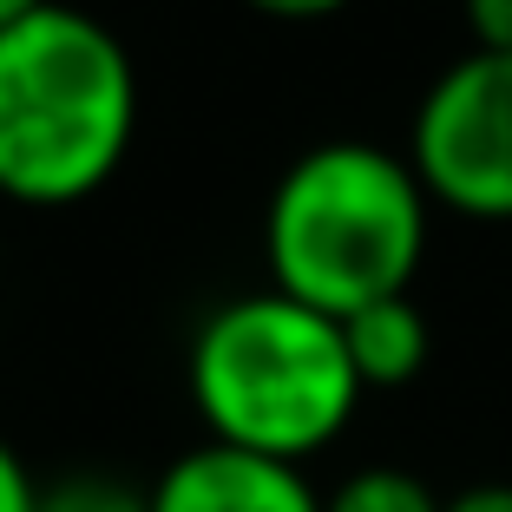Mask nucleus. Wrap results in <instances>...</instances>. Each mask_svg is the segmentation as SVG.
<instances>
[{
    "instance_id": "f257e3e1",
    "label": "nucleus",
    "mask_w": 512,
    "mask_h": 512,
    "mask_svg": "<svg viewBox=\"0 0 512 512\" xmlns=\"http://www.w3.org/2000/svg\"><path fill=\"white\" fill-rule=\"evenodd\" d=\"M138 73L119 33L46 0L0 33V197L60 211L92 197L132 151Z\"/></svg>"
},
{
    "instance_id": "f03ea898",
    "label": "nucleus",
    "mask_w": 512,
    "mask_h": 512,
    "mask_svg": "<svg viewBox=\"0 0 512 512\" xmlns=\"http://www.w3.org/2000/svg\"><path fill=\"white\" fill-rule=\"evenodd\" d=\"M427 191L407 158L381 145L302 151L276 178L263 211V263L270 289L342 322L381 296H407L427 256Z\"/></svg>"
},
{
    "instance_id": "7ed1b4c3",
    "label": "nucleus",
    "mask_w": 512,
    "mask_h": 512,
    "mask_svg": "<svg viewBox=\"0 0 512 512\" xmlns=\"http://www.w3.org/2000/svg\"><path fill=\"white\" fill-rule=\"evenodd\" d=\"M191 407L211 440L302 467L362 407L342 322L289 302L283 289L211 309L191 335Z\"/></svg>"
},
{
    "instance_id": "20e7f679",
    "label": "nucleus",
    "mask_w": 512,
    "mask_h": 512,
    "mask_svg": "<svg viewBox=\"0 0 512 512\" xmlns=\"http://www.w3.org/2000/svg\"><path fill=\"white\" fill-rule=\"evenodd\" d=\"M407 165L427 204L512 217V53H460L414 106Z\"/></svg>"
},
{
    "instance_id": "39448f33",
    "label": "nucleus",
    "mask_w": 512,
    "mask_h": 512,
    "mask_svg": "<svg viewBox=\"0 0 512 512\" xmlns=\"http://www.w3.org/2000/svg\"><path fill=\"white\" fill-rule=\"evenodd\" d=\"M151 512H322V493L289 460L204 440L158 473Z\"/></svg>"
},
{
    "instance_id": "423d86ee",
    "label": "nucleus",
    "mask_w": 512,
    "mask_h": 512,
    "mask_svg": "<svg viewBox=\"0 0 512 512\" xmlns=\"http://www.w3.org/2000/svg\"><path fill=\"white\" fill-rule=\"evenodd\" d=\"M427 316L414 296H381L355 316H342V348H348V368L355 381L368 388H407V381L427 368Z\"/></svg>"
},
{
    "instance_id": "0eeeda50",
    "label": "nucleus",
    "mask_w": 512,
    "mask_h": 512,
    "mask_svg": "<svg viewBox=\"0 0 512 512\" xmlns=\"http://www.w3.org/2000/svg\"><path fill=\"white\" fill-rule=\"evenodd\" d=\"M447 499L407 467H362L335 493H322V512H440Z\"/></svg>"
},
{
    "instance_id": "6e6552de",
    "label": "nucleus",
    "mask_w": 512,
    "mask_h": 512,
    "mask_svg": "<svg viewBox=\"0 0 512 512\" xmlns=\"http://www.w3.org/2000/svg\"><path fill=\"white\" fill-rule=\"evenodd\" d=\"M33 512H151V493L112 480V473H66V480L40 486Z\"/></svg>"
},
{
    "instance_id": "1a4fd4ad",
    "label": "nucleus",
    "mask_w": 512,
    "mask_h": 512,
    "mask_svg": "<svg viewBox=\"0 0 512 512\" xmlns=\"http://www.w3.org/2000/svg\"><path fill=\"white\" fill-rule=\"evenodd\" d=\"M473 27V53H512V0H460Z\"/></svg>"
},
{
    "instance_id": "9d476101",
    "label": "nucleus",
    "mask_w": 512,
    "mask_h": 512,
    "mask_svg": "<svg viewBox=\"0 0 512 512\" xmlns=\"http://www.w3.org/2000/svg\"><path fill=\"white\" fill-rule=\"evenodd\" d=\"M33 506H40V480H33L27 460L0 440V512H33Z\"/></svg>"
},
{
    "instance_id": "9b49d317",
    "label": "nucleus",
    "mask_w": 512,
    "mask_h": 512,
    "mask_svg": "<svg viewBox=\"0 0 512 512\" xmlns=\"http://www.w3.org/2000/svg\"><path fill=\"white\" fill-rule=\"evenodd\" d=\"M243 7H256V14H270V20H289V27H302V20L342 14L348 0H243Z\"/></svg>"
},
{
    "instance_id": "f8f14e48",
    "label": "nucleus",
    "mask_w": 512,
    "mask_h": 512,
    "mask_svg": "<svg viewBox=\"0 0 512 512\" xmlns=\"http://www.w3.org/2000/svg\"><path fill=\"white\" fill-rule=\"evenodd\" d=\"M440 512H512V486L506 480H486V486H467V493H453Z\"/></svg>"
},
{
    "instance_id": "ddd939ff",
    "label": "nucleus",
    "mask_w": 512,
    "mask_h": 512,
    "mask_svg": "<svg viewBox=\"0 0 512 512\" xmlns=\"http://www.w3.org/2000/svg\"><path fill=\"white\" fill-rule=\"evenodd\" d=\"M40 7H46V0H0V33H7V27H20L27 14H40Z\"/></svg>"
}]
</instances>
